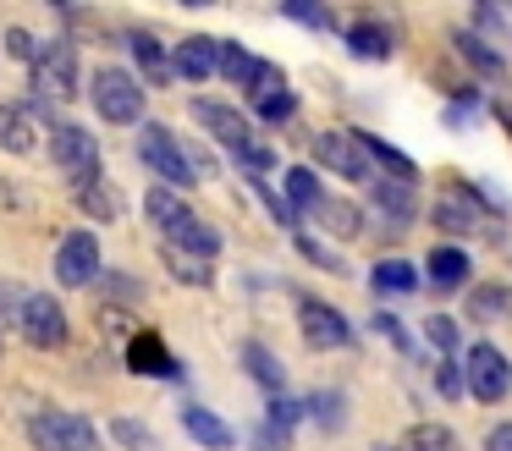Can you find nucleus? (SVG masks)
I'll use <instances>...</instances> for the list:
<instances>
[{
	"label": "nucleus",
	"instance_id": "bb28decb",
	"mask_svg": "<svg viewBox=\"0 0 512 451\" xmlns=\"http://www.w3.org/2000/svg\"><path fill=\"white\" fill-rule=\"evenodd\" d=\"M221 72L232 77L237 88H254V77H259V61L248 50H237V44H221Z\"/></svg>",
	"mask_w": 512,
	"mask_h": 451
},
{
	"label": "nucleus",
	"instance_id": "58836bf2",
	"mask_svg": "<svg viewBox=\"0 0 512 451\" xmlns=\"http://www.w3.org/2000/svg\"><path fill=\"white\" fill-rule=\"evenodd\" d=\"M435 385H441V396H446V402H457V391H463V374H457V363H452V358L441 363V374H435Z\"/></svg>",
	"mask_w": 512,
	"mask_h": 451
},
{
	"label": "nucleus",
	"instance_id": "aec40b11",
	"mask_svg": "<svg viewBox=\"0 0 512 451\" xmlns=\"http://www.w3.org/2000/svg\"><path fill=\"white\" fill-rule=\"evenodd\" d=\"M314 220H320L331 237H358V220H364V209H358V204H342V198H325V204L314 209Z\"/></svg>",
	"mask_w": 512,
	"mask_h": 451
},
{
	"label": "nucleus",
	"instance_id": "2f4dec72",
	"mask_svg": "<svg viewBox=\"0 0 512 451\" xmlns=\"http://www.w3.org/2000/svg\"><path fill=\"white\" fill-rule=\"evenodd\" d=\"M298 424V402L287 396H270V446H287V429Z\"/></svg>",
	"mask_w": 512,
	"mask_h": 451
},
{
	"label": "nucleus",
	"instance_id": "f257e3e1",
	"mask_svg": "<svg viewBox=\"0 0 512 451\" xmlns=\"http://www.w3.org/2000/svg\"><path fill=\"white\" fill-rule=\"evenodd\" d=\"M144 209H149V220H155L160 237H166L177 253H193V259H215V253H221V237H215V231L204 226V220L193 215L171 187H149Z\"/></svg>",
	"mask_w": 512,
	"mask_h": 451
},
{
	"label": "nucleus",
	"instance_id": "9b49d317",
	"mask_svg": "<svg viewBox=\"0 0 512 451\" xmlns=\"http://www.w3.org/2000/svg\"><path fill=\"white\" fill-rule=\"evenodd\" d=\"M193 121H199L204 132H215V138H221V143H226V149H232V154L243 149L248 138H254V132H248V121L237 116L232 105H215V99H193Z\"/></svg>",
	"mask_w": 512,
	"mask_h": 451
},
{
	"label": "nucleus",
	"instance_id": "e433bc0d",
	"mask_svg": "<svg viewBox=\"0 0 512 451\" xmlns=\"http://www.w3.org/2000/svg\"><path fill=\"white\" fill-rule=\"evenodd\" d=\"M309 413L320 418V424H342V402H336V391H314V402H309Z\"/></svg>",
	"mask_w": 512,
	"mask_h": 451
},
{
	"label": "nucleus",
	"instance_id": "4468645a",
	"mask_svg": "<svg viewBox=\"0 0 512 451\" xmlns=\"http://www.w3.org/2000/svg\"><path fill=\"white\" fill-rule=\"evenodd\" d=\"M177 72L193 77V83H204L210 72H221V39H210V33H193V39L177 44Z\"/></svg>",
	"mask_w": 512,
	"mask_h": 451
},
{
	"label": "nucleus",
	"instance_id": "0eeeda50",
	"mask_svg": "<svg viewBox=\"0 0 512 451\" xmlns=\"http://www.w3.org/2000/svg\"><path fill=\"white\" fill-rule=\"evenodd\" d=\"M34 72V94L39 99H72V83H78V50L67 39H45L39 61L28 66Z\"/></svg>",
	"mask_w": 512,
	"mask_h": 451
},
{
	"label": "nucleus",
	"instance_id": "b1692460",
	"mask_svg": "<svg viewBox=\"0 0 512 451\" xmlns=\"http://www.w3.org/2000/svg\"><path fill=\"white\" fill-rule=\"evenodd\" d=\"M133 55H138V66H144L149 77H155V83H166L171 77V61H166V50H160V39H149V33H133Z\"/></svg>",
	"mask_w": 512,
	"mask_h": 451
},
{
	"label": "nucleus",
	"instance_id": "423d86ee",
	"mask_svg": "<svg viewBox=\"0 0 512 451\" xmlns=\"http://www.w3.org/2000/svg\"><path fill=\"white\" fill-rule=\"evenodd\" d=\"M314 160L325 165L331 176H347V182H369V149H364V132H342V127H331V132H320L314 138Z\"/></svg>",
	"mask_w": 512,
	"mask_h": 451
},
{
	"label": "nucleus",
	"instance_id": "ea45409f",
	"mask_svg": "<svg viewBox=\"0 0 512 451\" xmlns=\"http://www.w3.org/2000/svg\"><path fill=\"white\" fill-rule=\"evenodd\" d=\"M485 451H512V424H501V429H490V440H485Z\"/></svg>",
	"mask_w": 512,
	"mask_h": 451
},
{
	"label": "nucleus",
	"instance_id": "f03ea898",
	"mask_svg": "<svg viewBox=\"0 0 512 451\" xmlns=\"http://www.w3.org/2000/svg\"><path fill=\"white\" fill-rule=\"evenodd\" d=\"M138 160H144L166 187H193V182H199V171H210V165L193 160V154L171 138V127H160V121H149V127H144V138H138Z\"/></svg>",
	"mask_w": 512,
	"mask_h": 451
},
{
	"label": "nucleus",
	"instance_id": "473e14b6",
	"mask_svg": "<svg viewBox=\"0 0 512 451\" xmlns=\"http://www.w3.org/2000/svg\"><path fill=\"white\" fill-rule=\"evenodd\" d=\"M171 275H177V281H193V286H210L215 281L210 264H193V253H177V248H171Z\"/></svg>",
	"mask_w": 512,
	"mask_h": 451
},
{
	"label": "nucleus",
	"instance_id": "5701e85b",
	"mask_svg": "<svg viewBox=\"0 0 512 451\" xmlns=\"http://www.w3.org/2000/svg\"><path fill=\"white\" fill-rule=\"evenodd\" d=\"M435 226L441 231H457V237H474L479 231V215L468 204H457V198H441V204H435Z\"/></svg>",
	"mask_w": 512,
	"mask_h": 451
},
{
	"label": "nucleus",
	"instance_id": "cd10ccee",
	"mask_svg": "<svg viewBox=\"0 0 512 451\" xmlns=\"http://www.w3.org/2000/svg\"><path fill=\"white\" fill-rule=\"evenodd\" d=\"M287 193H292V204H298V209H320L325 204V187L314 182V171H303V165H292V171H287Z\"/></svg>",
	"mask_w": 512,
	"mask_h": 451
},
{
	"label": "nucleus",
	"instance_id": "6ab92c4d",
	"mask_svg": "<svg viewBox=\"0 0 512 451\" xmlns=\"http://www.w3.org/2000/svg\"><path fill=\"white\" fill-rule=\"evenodd\" d=\"M347 50H353L358 61H386V55H391V33L380 28V22H358V28H347Z\"/></svg>",
	"mask_w": 512,
	"mask_h": 451
},
{
	"label": "nucleus",
	"instance_id": "9d476101",
	"mask_svg": "<svg viewBox=\"0 0 512 451\" xmlns=\"http://www.w3.org/2000/svg\"><path fill=\"white\" fill-rule=\"evenodd\" d=\"M94 275H100V242H94L89 231L61 237V248H56V281L61 286H89Z\"/></svg>",
	"mask_w": 512,
	"mask_h": 451
},
{
	"label": "nucleus",
	"instance_id": "393cba45",
	"mask_svg": "<svg viewBox=\"0 0 512 451\" xmlns=\"http://www.w3.org/2000/svg\"><path fill=\"white\" fill-rule=\"evenodd\" d=\"M375 286L380 292H413V286H419V270H413L408 259H386V264H375Z\"/></svg>",
	"mask_w": 512,
	"mask_h": 451
},
{
	"label": "nucleus",
	"instance_id": "dca6fc26",
	"mask_svg": "<svg viewBox=\"0 0 512 451\" xmlns=\"http://www.w3.org/2000/svg\"><path fill=\"white\" fill-rule=\"evenodd\" d=\"M369 198H375L380 209H386L397 226H408L413 220V182H397V176H380L375 187H369Z\"/></svg>",
	"mask_w": 512,
	"mask_h": 451
},
{
	"label": "nucleus",
	"instance_id": "6e6552de",
	"mask_svg": "<svg viewBox=\"0 0 512 451\" xmlns=\"http://www.w3.org/2000/svg\"><path fill=\"white\" fill-rule=\"evenodd\" d=\"M468 391H474V402H501V396L512 391V363H507V352L490 347V341L468 347Z\"/></svg>",
	"mask_w": 512,
	"mask_h": 451
},
{
	"label": "nucleus",
	"instance_id": "2eb2a0df",
	"mask_svg": "<svg viewBox=\"0 0 512 451\" xmlns=\"http://www.w3.org/2000/svg\"><path fill=\"white\" fill-rule=\"evenodd\" d=\"M34 121H28V110L17 105H0V149L6 154H34Z\"/></svg>",
	"mask_w": 512,
	"mask_h": 451
},
{
	"label": "nucleus",
	"instance_id": "79ce46f5",
	"mask_svg": "<svg viewBox=\"0 0 512 451\" xmlns=\"http://www.w3.org/2000/svg\"><path fill=\"white\" fill-rule=\"evenodd\" d=\"M496 116L507 121V132H512V94H496Z\"/></svg>",
	"mask_w": 512,
	"mask_h": 451
},
{
	"label": "nucleus",
	"instance_id": "f704fd0d",
	"mask_svg": "<svg viewBox=\"0 0 512 451\" xmlns=\"http://www.w3.org/2000/svg\"><path fill=\"white\" fill-rule=\"evenodd\" d=\"M254 105H259V116H265V121H287L292 110H298V99L281 88V94H265V99H254Z\"/></svg>",
	"mask_w": 512,
	"mask_h": 451
},
{
	"label": "nucleus",
	"instance_id": "ddd939ff",
	"mask_svg": "<svg viewBox=\"0 0 512 451\" xmlns=\"http://www.w3.org/2000/svg\"><path fill=\"white\" fill-rule=\"evenodd\" d=\"M182 429H188L204 451H232L237 446L232 424H226V418H215L210 407H199V402H182Z\"/></svg>",
	"mask_w": 512,
	"mask_h": 451
},
{
	"label": "nucleus",
	"instance_id": "a878e982",
	"mask_svg": "<svg viewBox=\"0 0 512 451\" xmlns=\"http://www.w3.org/2000/svg\"><path fill=\"white\" fill-rule=\"evenodd\" d=\"M468 308H474L479 319H496V314H507V319H512V286H474Z\"/></svg>",
	"mask_w": 512,
	"mask_h": 451
},
{
	"label": "nucleus",
	"instance_id": "4c0bfd02",
	"mask_svg": "<svg viewBox=\"0 0 512 451\" xmlns=\"http://www.w3.org/2000/svg\"><path fill=\"white\" fill-rule=\"evenodd\" d=\"M287 17H298V22H309V28H331V11H320V6H303V0H287Z\"/></svg>",
	"mask_w": 512,
	"mask_h": 451
},
{
	"label": "nucleus",
	"instance_id": "c9c22d12",
	"mask_svg": "<svg viewBox=\"0 0 512 451\" xmlns=\"http://www.w3.org/2000/svg\"><path fill=\"white\" fill-rule=\"evenodd\" d=\"M424 336L435 341V347H446V352H457V325L446 314H435V319H424Z\"/></svg>",
	"mask_w": 512,
	"mask_h": 451
},
{
	"label": "nucleus",
	"instance_id": "c85d7f7f",
	"mask_svg": "<svg viewBox=\"0 0 512 451\" xmlns=\"http://www.w3.org/2000/svg\"><path fill=\"white\" fill-rule=\"evenodd\" d=\"M457 55H468V61L490 77H507V61H501L496 50H485V39H474V33H457Z\"/></svg>",
	"mask_w": 512,
	"mask_h": 451
},
{
	"label": "nucleus",
	"instance_id": "412c9836",
	"mask_svg": "<svg viewBox=\"0 0 512 451\" xmlns=\"http://www.w3.org/2000/svg\"><path fill=\"white\" fill-rule=\"evenodd\" d=\"M402 451H463V440L446 424H413L408 440H402Z\"/></svg>",
	"mask_w": 512,
	"mask_h": 451
},
{
	"label": "nucleus",
	"instance_id": "1a4fd4ad",
	"mask_svg": "<svg viewBox=\"0 0 512 451\" xmlns=\"http://www.w3.org/2000/svg\"><path fill=\"white\" fill-rule=\"evenodd\" d=\"M17 325H23V336L34 347H67V314H61V303L50 292H28Z\"/></svg>",
	"mask_w": 512,
	"mask_h": 451
},
{
	"label": "nucleus",
	"instance_id": "7c9ffc66",
	"mask_svg": "<svg viewBox=\"0 0 512 451\" xmlns=\"http://www.w3.org/2000/svg\"><path fill=\"white\" fill-rule=\"evenodd\" d=\"M111 435L122 440L127 451H160V446H155V429H144L138 418H116V424H111Z\"/></svg>",
	"mask_w": 512,
	"mask_h": 451
},
{
	"label": "nucleus",
	"instance_id": "c756f323",
	"mask_svg": "<svg viewBox=\"0 0 512 451\" xmlns=\"http://www.w3.org/2000/svg\"><path fill=\"white\" fill-rule=\"evenodd\" d=\"M83 209H89V215H100V220H116L122 215V193H116V187H105V182H94V187H83Z\"/></svg>",
	"mask_w": 512,
	"mask_h": 451
},
{
	"label": "nucleus",
	"instance_id": "f8f14e48",
	"mask_svg": "<svg viewBox=\"0 0 512 451\" xmlns=\"http://www.w3.org/2000/svg\"><path fill=\"white\" fill-rule=\"evenodd\" d=\"M298 325H303V341H309V347H347V341H353L347 319L336 314V308H325V303H303Z\"/></svg>",
	"mask_w": 512,
	"mask_h": 451
},
{
	"label": "nucleus",
	"instance_id": "a19ab883",
	"mask_svg": "<svg viewBox=\"0 0 512 451\" xmlns=\"http://www.w3.org/2000/svg\"><path fill=\"white\" fill-rule=\"evenodd\" d=\"M375 330H380V336H391L397 347H408V330H402L397 319H375Z\"/></svg>",
	"mask_w": 512,
	"mask_h": 451
},
{
	"label": "nucleus",
	"instance_id": "a211bd4d",
	"mask_svg": "<svg viewBox=\"0 0 512 451\" xmlns=\"http://www.w3.org/2000/svg\"><path fill=\"white\" fill-rule=\"evenodd\" d=\"M424 264H430V281H435V286H463L468 275H474V264H468L463 248H435Z\"/></svg>",
	"mask_w": 512,
	"mask_h": 451
},
{
	"label": "nucleus",
	"instance_id": "39448f33",
	"mask_svg": "<svg viewBox=\"0 0 512 451\" xmlns=\"http://www.w3.org/2000/svg\"><path fill=\"white\" fill-rule=\"evenodd\" d=\"M94 110H100L111 127L138 121V110H144V88H138V77L122 72V66H100V72H94Z\"/></svg>",
	"mask_w": 512,
	"mask_h": 451
},
{
	"label": "nucleus",
	"instance_id": "72a5a7b5",
	"mask_svg": "<svg viewBox=\"0 0 512 451\" xmlns=\"http://www.w3.org/2000/svg\"><path fill=\"white\" fill-rule=\"evenodd\" d=\"M6 50H12L17 61H28V66H34L45 44H39V39H34V33H28V28H12V33H6Z\"/></svg>",
	"mask_w": 512,
	"mask_h": 451
},
{
	"label": "nucleus",
	"instance_id": "7ed1b4c3",
	"mask_svg": "<svg viewBox=\"0 0 512 451\" xmlns=\"http://www.w3.org/2000/svg\"><path fill=\"white\" fill-rule=\"evenodd\" d=\"M28 440L39 451H100V429L78 413H34L28 418Z\"/></svg>",
	"mask_w": 512,
	"mask_h": 451
},
{
	"label": "nucleus",
	"instance_id": "f3484780",
	"mask_svg": "<svg viewBox=\"0 0 512 451\" xmlns=\"http://www.w3.org/2000/svg\"><path fill=\"white\" fill-rule=\"evenodd\" d=\"M127 369H138V374H177V358H166V341L160 336H138L133 352H127Z\"/></svg>",
	"mask_w": 512,
	"mask_h": 451
},
{
	"label": "nucleus",
	"instance_id": "20e7f679",
	"mask_svg": "<svg viewBox=\"0 0 512 451\" xmlns=\"http://www.w3.org/2000/svg\"><path fill=\"white\" fill-rule=\"evenodd\" d=\"M50 154H56V171L67 176L78 193L100 182V143H94V132H83V127H56Z\"/></svg>",
	"mask_w": 512,
	"mask_h": 451
},
{
	"label": "nucleus",
	"instance_id": "4be33fe9",
	"mask_svg": "<svg viewBox=\"0 0 512 451\" xmlns=\"http://www.w3.org/2000/svg\"><path fill=\"white\" fill-rule=\"evenodd\" d=\"M243 369L254 374V380L265 385V391H276V396H281V380H287V374H281V363L270 358V352L259 347V341H248V347H243Z\"/></svg>",
	"mask_w": 512,
	"mask_h": 451
}]
</instances>
